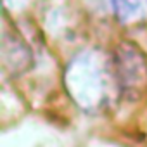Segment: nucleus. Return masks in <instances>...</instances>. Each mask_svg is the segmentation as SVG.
Returning a JSON list of instances; mask_svg holds the SVG:
<instances>
[{
	"instance_id": "obj_1",
	"label": "nucleus",
	"mask_w": 147,
	"mask_h": 147,
	"mask_svg": "<svg viewBox=\"0 0 147 147\" xmlns=\"http://www.w3.org/2000/svg\"><path fill=\"white\" fill-rule=\"evenodd\" d=\"M109 73L100 54L88 50L76 55L67 66L66 87L83 109H97L107 97Z\"/></svg>"
},
{
	"instance_id": "obj_2",
	"label": "nucleus",
	"mask_w": 147,
	"mask_h": 147,
	"mask_svg": "<svg viewBox=\"0 0 147 147\" xmlns=\"http://www.w3.org/2000/svg\"><path fill=\"white\" fill-rule=\"evenodd\" d=\"M114 78L123 95L137 97L147 88V57L131 42H121L114 52Z\"/></svg>"
},
{
	"instance_id": "obj_3",
	"label": "nucleus",
	"mask_w": 147,
	"mask_h": 147,
	"mask_svg": "<svg viewBox=\"0 0 147 147\" xmlns=\"http://www.w3.org/2000/svg\"><path fill=\"white\" fill-rule=\"evenodd\" d=\"M109 2H111L113 11L119 21L133 19L144 5V0H109Z\"/></svg>"
}]
</instances>
